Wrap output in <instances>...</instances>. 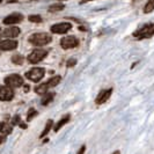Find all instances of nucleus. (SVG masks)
I'll list each match as a JSON object with an SVG mask.
<instances>
[{
    "mask_svg": "<svg viewBox=\"0 0 154 154\" xmlns=\"http://www.w3.org/2000/svg\"><path fill=\"white\" fill-rule=\"evenodd\" d=\"M52 36L48 32H35L28 37V42L35 46H44L51 43Z\"/></svg>",
    "mask_w": 154,
    "mask_h": 154,
    "instance_id": "1",
    "label": "nucleus"
},
{
    "mask_svg": "<svg viewBox=\"0 0 154 154\" xmlns=\"http://www.w3.org/2000/svg\"><path fill=\"white\" fill-rule=\"evenodd\" d=\"M60 81H62V77H60V75H54V77L50 78L45 82L36 86L34 91H35L36 94H38V95H43L44 93L49 92V89H51V88H54V87L59 85Z\"/></svg>",
    "mask_w": 154,
    "mask_h": 154,
    "instance_id": "2",
    "label": "nucleus"
},
{
    "mask_svg": "<svg viewBox=\"0 0 154 154\" xmlns=\"http://www.w3.org/2000/svg\"><path fill=\"white\" fill-rule=\"evenodd\" d=\"M133 36L137 39H147L154 36V23H147L140 27L133 32Z\"/></svg>",
    "mask_w": 154,
    "mask_h": 154,
    "instance_id": "3",
    "label": "nucleus"
},
{
    "mask_svg": "<svg viewBox=\"0 0 154 154\" xmlns=\"http://www.w3.org/2000/svg\"><path fill=\"white\" fill-rule=\"evenodd\" d=\"M44 75H45V69L42 67H34L26 73V78L30 80L31 82H39Z\"/></svg>",
    "mask_w": 154,
    "mask_h": 154,
    "instance_id": "4",
    "label": "nucleus"
},
{
    "mask_svg": "<svg viewBox=\"0 0 154 154\" xmlns=\"http://www.w3.org/2000/svg\"><path fill=\"white\" fill-rule=\"evenodd\" d=\"M48 56V51L43 50V49H35L34 51H31L30 54H28L27 60L30 64H38L41 63L44 58Z\"/></svg>",
    "mask_w": 154,
    "mask_h": 154,
    "instance_id": "5",
    "label": "nucleus"
},
{
    "mask_svg": "<svg viewBox=\"0 0 154 154\" xmlns=\"http://www.w3.org/2000/svg\"><path fill=\"white\" fill-rule=\"evenodd\" d=\"M23 78L19 74H9L5 78V85L11 87V88H19L23 86Z\"/></svg>",
    "mask_w": 154,
    "mask_h": 154,
    "instance_id": "6",
    "label": "nucleus"
},
{
    "mask_svg": "<svg viewBox=\"0 0 154 154\" xmlns=\"http://www.w3.org/2000/svg\"><path fill=\"white\" fill-rule=\"evenodd\" d=\"M79 45V39L75 36H65L60 39V46L64 50H69L74 49Z\"/></svg>",
    "mask_w": 154,
    "mask_h": 154,
    "instance_id": "7",
    "label": "nucleus"
},
{
    "mask_svg": "<svg viewBox=\"0 0 154 154\" xmlns=\"http://www.w3.org/2000/svg\"><path fill=\"white\" fill-rule=\"evenodd\" d=\"M71 28H72V24L69 22H59L51 26L50 30H51L52 34L62 35V34H66L69 30H71Z\"/></svg>",
    "mask_w": 154,
    "mask_h": 154,
    "instance_id": "8",
    "label": "nucleus"
},
{
    "mask_svg": "<svg viewBox=\"0 0 154 154\" xmlns=\"http://www.w3.org/2000/svg\"><path fill=\"white\" fill-rule=\"evenodd\" d=\"M111 94H112V88H108V89H102V91H101V92L97 94L96 99H95V104H97V106H101V104L106 103V102H107V101L110 99Z\"/></svg>",
    "mask_w": 154,
    "mask_h": 154,
    "instance_id": "9",
    "label": "nucleus"
},
{
    "mask_svg": "<svg viewBox=\"0 0 154 154\" xmlns=\"http://www.w3.org/2000/svg\"><path fill=\"white\" fill-rule=\"evenodd\" d=\"M14 97L13 88L8 86H0V101H11Z\"/></svg>",
    "mask_w": 154,
    "mask_h": 154,
    "instance_id": "10",
    "label": "nucleus"
},
{
    "mask_svg": "<svg viewBox=\"0 0 154 154\" xmlns=\"http://www.w3.org/2000/svg\"><path fill=\"white\" fill-rule=\"evenodd\" d=\"M23 20V15L21 13H12L7 15L4 20H2V23L4 24H16V23H20Z\"/></svg>",
    "mask_w": 154,
    "mask_h": 154,
    "instance_id": "11",
    "label": "nucleus"
},
{
    "mask_svg": "<svg viewBox=\"0 0 154 154\" xmlns=\"http://www.w3.org/2000/svg\"><path fill=\"white\" fill-rule=\"evenodd\" d=\"M17 42L14 39H5L2 42H0V50L2 51H12V50H15L17 48Z\"/></svg>",
    "mask_w": 154,
    "mask_h": 154,
    "instance_id": "12",
    "label": "nucleus"
},
{
    "mask_svg": "<svg viewBox=\"0 0 154 154\" xmlns=\"http://www.w3.org/2000/svg\"><path fill=\"white\" fill-rule=\"evenodd\" d=\"M20 28L19 27H15V26H12V27H8L6 28L5 30L2 31V36H5V37H7V38H15L17 37L19 35H20Z\"/></svg>",
    "mask_w": 154,
    "mask_h": 154,
    "instance_id": "13",
    "label": "nucleus"
},
{
    "mask_svg": "<svg viewBox=\"0 0 154 154\" xmlns=\"http://www.w3.org/2000/svg\"><path fill=\"white\" fill-rule=\"evenodd\" d=\"M69 121H71V115H69V114L63 116L62 118H60V119H59V121L54 125V131L58 132L60 129H62L63 126H64V125H66V124L69 123Z\"/></svg>",
    "mask_w": 154,
    "mask_h": 154,
    "instance_id": "14",
    "label": "nucleus"
},
{
    "mask_svg": "<svg viewBox=\"0 0 154 154\" xmlns=\"http://www.w3.org/2000/svg\"><path fill=\"white\" fill-rule=\"evenodd\" d=\"M54 95H56V94H54V92H46V93H44V94L42 95L41 104H42V106H48L49 103H51V102L54 101Z\"/></svg>",
    "mask_w": 154,
    "mask_h": 154,
    "instance_id": "15",
    "label": "nucleus"
},
{
    "mask_svg": "<svg viewBox=\"0 0 154 154\" xmlns=\"http://www.w3.org/2000/svg\"><path fill=\"white\" fill-rule=\"evenodd\" d=\"M54 121L52 119H48L45 123V126H44V130L41 132V134H39V139H43L45 138L46 136L49 134V132L52 130V128H54Z\"/></svg>",
    "mask_w": 154,
    "mask_h": 154,
    "instance_id": "16",
    "label": "nucleus"
},
{
    "mask_svg": "<svg viewBox=\"0 0 154 154\" xmlns=\"http://www.w3.org/2000/svg\"><path fill=\"white\" fill-rule=\"evenodd\" d=\"M12 131H13V126L11 124L6 123V122H0V132L2 134L7 136V134H11Z\"/></svg>",
    "mask_w": 154,
    "mask_h": 154,
    "instance_id": "17",
    "label": "nucleus"
},
{
    "mask_svg": "<svg viewBox=\"0 0 154 154\" xmlns=\"http://www.w3.org/2000/svg\"><path fill=\"white\" fill-rule=\"evenodd\" d=\"M11 60L14 64H16V65H22L23 62H24V57L21 56V54H14V56H12Z\"/></svg>",
    "mask_w": 154,
    "mask_h": 154,
    "instance_id": "18",
    "label": "nucleus"
},
{
    "mask_svg": "<svg viewBox=\"0 0 154 154\" xmlns=\"http://www.w3.org/2000/svg\"><path fill=\"white\" fill-rule=\"evenodd\" d=\"M154 11V0H148L146 2V5H145V7H144V13H151V12H153Z\"/></svg>",
    "mask_w": 154,
    "mask_h": 154,
    "instance_id": "19",
    "label": "nucleus"
},
{
    "mask_svg": "<svg viewBox=\"0 0 154 154\" xmlns=\"http://www.w3.org/2000/svg\"><path fill=\"white\" fill-rule=\"evenodd\" d=\"M37 115H38V111H37L36 109L30 108L29 110H28V114H27V121L30 122V121H32Z\"/></svg>",
    "mask_w": 154,
    "mask_h": 154,
    "instance_id": "20",
    "label": "nucleus"
},
{
    "mask_svg": "<svg viewBox=\"0 0 154 154\" xmlns=\"http://www.w3.org/2000/svg\"><path fill=\"white\" fill-rule=\"evenodd\" d=\"M65 8V6L63 5V4H54V5H51L50 7H49V12H51V13H54V12H59V11H63Z\"/></svg>",
    "mask_w": 154,
    "mask_h": 154,
    "instance_id": "21",
    "label": "nucleus"
},
{
    "mask_svg": "<svg viewBox=\"0 0 154 154\" xmlns=\"http://www.w3.org/2000/svg\"><path fill=\"white\" fill-rule=\"evenodd\" d=\"M28 20H29L30 22H34V23H41L43 21L42 16L38 15V14H31V15L28 16Z\"/></svg>",
    "mask_w": 154,
    "mask_h": 154,
    "instance_id": "22",
    "label": "nucleus"
},
{
    "mask_svg": "<svg viewBox=\"0 0 154 154\" xmlns=\"http://www.w3.org/2000/svg\"><path fill=\"white\" fill-rule=\"evenodd\" d=\"M20 123H21V117L19 115L14 116L12 118V125H20Z\"/></svg>",
    "mask_w": 154,
    "mask_h": 154,
    "instance_id": "23",
    "label": "nucleus"
},
{
    "mask_svg": "<svg viewBox=\"0 0 154 154\" xmlns=\"http://www.w3.org/2000/svg\"><path fill=\"white\" fill-rule=\"evenodd\" d=\"M74 65H77V59L75 58H69L67 63H66V66L67 67H73Z\"/></svg>",
    "mask_w": 154,
    "mask_h": 154,
    "instance_id": "24",
    "label": "nucleus"
},
{
    "mask_svg": "<svg viewBox=\"0 0 154 154\" xmlns=\"http://www.w3.org/2000/svg\"><path fill=\"white\" fill-rule=\"evenodd\" d=\"M85 152H86V146L82 145V146L79 148V151L77 152V154H85Z\"/></svg>",
    "mask_w": 154,
    "mask_h": 154,
    "instance_id": "25",
    "label": "nucleus"
},
{
    "mask_svg": "<svg viewBox=\"0 0 154 154\" xmlns=\"http://www.w3.org/2000/svg\"><path fill=\"white\" fill-rule=\"evenodd\" d=\"M5 141H6V136H5V134L0 136V145H1L2 143H5Z\"/></svg>",
    "mask_w": 154,
    "mask_h": 154,
    "instance_id": "26",
    "label": "nucleus"
},
{
    "mask_svg": "<svg viewBox=\"0 0 154 154\" xmlns=\"http://www.w3.org/2000/svg\"><path fill=\"white\" fill-rule=\"evenodd\" d=\"M19 126H20L21 129H27V128H28V126H27V124H26V123H22V122L20 123V125H19Z\"/></svg>",
    "mask_w": 154,
    "mask_h": 154,
    "instance_id": "27",
    "label": "nucleus"
},
{
    "mask_svg": "<svg viewBox=\"0 0 154 154\" xmlns=\"http://www.w3.org/2000/svg\"><path fill=\"white\" fill-rule=\"evenodd\" d=\"M91 1H94V0H82V1L80 2V4H81V5H84V4H87V2H91Z\"/></svg>",
    "mask_w": 154,
    "mask_h": 154,
    "instance_id": "28",
    "label": "nucleus"
},
{
    "mask_svg": "<svg viewBox=\"0 0 154 154\" xmlns=\"http://www.w3.org/2000/svg\"><path fill=\"white\" fill-rule=\"evenodd\" d=\"M111 154H121V151H118V149H117V151H115V152H112Z\"/></svg>",
    "mask_w": 154,
    "mask_h": 154,
    "instance_id": "29",
    "label": "nucleus"
},
{
    "mask_svg": "<svg viewBox=\"0 0 154 154\" xmlns=\"http://www.w3.org/2000/svg\"><path fill=\"white\" fill-rule=\"evenodd\" d=\"M24 88H26V89H24V91H26V92H28V91H29V86H24Z\"/></svg>",
    "mask_w": 154,
    "mask_h": 154,
    "instance_id": "30",
    "label": "nucleus"
},
{
    "mask_svg": "<svg viewBox=\"0 0 154 154\" xmlns=\"http://www.w3.org/2000/svg\"><path fill=\"white\" fill-rule=\"evenodd\" d=\"M1 1H2V0H0V2H1Z\"/></svg>",
    "mask_w": 154,
    "mask_h": 154,
    "instance_id": "31",
    "label": "nucleus"
},
{
    "mask_svg": "<svg viewBox=\"0 0 154 154\" xmlns=\"http://www.w3.org/2000/svg\"><path fill=\"white\" fill-rule=\"evenodd\" d=\"M60 1H64V0H60Z\"/></svg>",
    "mask_w": 154,
    "mask_h": 154,
    "instance_id": "32",
    "label": "nucleus"
}]
</instances>
